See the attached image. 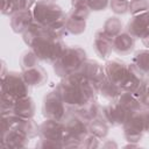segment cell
<instances>
[{"label":"cell","instance_id":"obj_16","mask_svg":"<svg viewBox=\"0 0 149 149\" xmlns=\"http://www.w3.org/2000/svg\"><path fill=\"white\" fill-rule=\"evenodd\" d=\"M112 37H109L108 35H106L102 29L98 30L94 34V38H93V49L95 51V54L102 58V59H108L112 55L113 51V42H112Z\"/></svg>","mask_w":149,"mask_h":149},{"label":"cell","instance_id":"obj_38","mask_svg":"<svg viewBox=\"0 0 149 149\" xmlns=\"http://www.w3.org/2000/svg\"><path fill=\"white\" fill-rule=\"evenodd\" d=\"M146 81H147V85L149 86V74H148V76L146 77Z\"/></svg>","mask_w":149,"mask_h":149},{"label":"cell","instance_id":"obj_3","mask_svg":"<svg viewBox=\"0 0 149 149\" xmlns=\"http://www.w3.org/2000/svg\"><path fill=\"white\" fill-rule=\"evenodd\" d=\"M104 68L106 78L118 85L122 91L133 93L146 79V76L141 73L133 63H126L118 58L107 59Z\"/></svg>","mask_w":149,"mask_h":149},{"label":"cell","instance_id":"obj_24","mask_svg":"<svg viewBox=\"0 0 149 149\" xmlns=\"http://www.w3.org/2000/svg\"><path fill=\"white\" fill-rule=\"evenodd\" d=\"M76 112L77 114H79L81 118H84L86 121H92L94 119H98V118H101V112H102V107L95 101H91L90 104H87L86 106L79 108V109H76L73 111Z\"/></svg>","mask_w":149,"mask_h":149},{"label":"cell","instance_id":"obj_2","mask_svg":"<svg viewBox=\"0 0 149 149\" xmlns=\"http://www.w3.org/2000/svg\"><path fill=\"white\" fill-rule=\"evenodd\" d=\"M22 38L40 61L51 64L61 56L66 47L62 37L56 36L47 27L36 22L22 34Z\"/></svg>","mask_w":149,"mask_h":149},{"label":"cell","instance_id":"obj_28","mask_svg":"<svg viewBox=\"0 0 149 149\" xmlns=\"http://www.w3.org/2000/svg\"><path fill=\"white\" fill-rule=\"evenodd\" d=\"M38 62L40 59L37 58V56L35 55V52L29 49V50H26L21 57H20V65H21V70L24 71V70H28L30 68H34L36 65H38Z\"/></svg>","mask_w":149,"mask_h":149},{"label":"cell","instance_id":"obj_9","mask_svg":"<svg viewBox=\"0 0 149 149\" xmlns=\"http://www.w3.org/2000/svg\"><path fill=\"white\" fill-rule=\"evenodd\" d=\"M1 93H5L14 99H20L29 95V85L23 79L22 72L8 71L6 77L1 78Z\"/></svg>","mask_w":149,"mask_h":149},{"label":"cell","instance_id":"obj_31","mask_svg":"<svg viewBox=\"0 0 149 149\" xmlns=\"http://www.w3.org/2000/svg\"><path fill=\"white\" fill-rule=\"evenodd\" d=\"M87 6L93 12L105 10L109 7V0H87Z\"/></svg>","mask_w":149,"mask_h":149},{"label":"cell","instance_id":"obj_1","mask_svg":"<svg viewBox=\"0 0 149 149\" xmlns=\"http://www.w3.org/2000/svg\"><path fill=\"white\" fill-rule=\"evenodd\" d=\"M56 92L71 111L79 109L95 100L97 85L80 72L69 74L58 83Z\"/></svg>","mask_w":149,"mask_h":149},{"label":"cell","instance_id":"obj_7","mask_svg":"<svg viewBox=\"0 0 149 149\" xmlns=\"http://www.w3.org/2000/svg\"><path fill=\"white\" fill-rule=\"evenodd\" d=\"M42 112L45 119H52V120L64 122L68 115L70 114L71 109L62 100V98L55 90L52 92H49L44 97Z\"/></svg>","mask_w":149,"mask_h":149},{"label":"cell","instance_id":"obj_25","mask_svg":"<svg viewBox=\"0 0 149 149\" xmlns=\"http://www.w3.org/2000/svg\"><path fill=\"white\" fill-rule=\"evenodd\" d=\"M108 129L109 126L102 118H98L88 122V133L100 140H104L107 136Z\"/></svg>","mask_w":149,"mask_h":149},{"label":"cell","instance_id":"obj_29","mask_svg":"<svg viewBox=\"0 0 149 149\" xmlns=\"http://www.w3.org/2000/svg\"><path fill=\"white\" fill-rule=\"evenodd\" d=\"M128 12L132 15L149 12V0H130Z\"/></svg>","mask_w":149,"mask_h":149},{"label":"cell","instance_id":"obj_6","mask_svg":"<svg viewBox=\"0 0 149 149\" xmlns=\"http://www.w3.org/2000/svg\"><path fill=\"white\" fill-rule=\"evenodd\" d=\"M122 127L125 137L128 142H139L143 134L149 133V108L142 107L141 109L132 113Z\"/></svg>","mask_w":149,"mask_h":149},{"label":"cell","instance_id":"obj_12","mask_svg":"<svg viewBox=\"0 0 149 149\" xmlns=\"http://www.w3.org/2000/svg\"><path fill=\"white\" fill-rule=\"evenodd\" d=\"M126 30L135 38H140L149 30V12L132 15L127 22Z\"/></svg>","mask_w":149,"mask_h":149},{"label":"cell","instance_id":"obj_15","mask_svg":"<svg viewBox=\"0 0 149 149\" xmlns=\"http://www.w3.org/2000/svg\"><path fill=\"white\" fill-rule=\"evenodd\" d=\"M10 28L16 34H23L35 21L31 9H21L12 14L10 16Z\"/></svg>","mask_w":149,"mask_h":149},{"label":"cell","instance_id":"obj_23","mask_svg":"<svg viewBox=\"0 0 149 149\" xmlns=\"http://www.w3.org/2000/svg\"><path fill=\"white\" fill-rule=\"evenodd\" d=\"M116 102L121 107H123L126 111H128L129 113H134V112H136L143 107L141 105L140 100L132 92H127V91H122V93L118 98Z\"/></svg>","mask_w":149,"mask_h":149},{"label":"cell","instance_id":"obj_30","mask_svg":"<svg viewBox=\"0 0 149 149\" xmlns=\"http://www.w3.org/2000/svg\"><path fill=\"white\" fill-rule=\"evenodd\" d=\"M130 0H109V8L116 15H122L128 13Z\"/></svg>","mask_w":149,"mask_h":149},{"label":"cell","instance_id":"obj_10","mask_svg":"<svg viewBox=\"0 0 149 149\" xmlns=\"http://www.w3.org/2000/svg\"><path fill=\"white\" fill-rule=\"evenodd\" d=\"M130 114L132 113L126 111L123 107H121L115 101V102H109L108 105L102 107L101 118L108 123L109 127L111 126L112 127H119V126L125 125V122L128 120Z\"/></svg>","mask_w":149,"mask_h":149},{"label":"cell","instance_id":"obj_39","mask_svg":"<svg viewBox=\"0 0 149 149\" xmlns=\"http://www.w3.org/2000/svg\"><path fill=\"white\" fill-rule=\"evenodd\" d=\"M36 1H55V0H36Z\"/></svg>","mask_w":149,"mask_h":149},{"label":"cell","instance_id":"obj_19","mask_svg":"<svg viewBox=\"0 0 149 149\" xmlns=\"http://www.w3.org/2000/svg\"><path fill=\"white\" fill-rule=\"evenodd\" d=\"M13 114L20 116V118H24V119H33L35 115V104L34 100L27 95L23 98H20L15 101L12 112Z\"/></svg>","mask_w":149,"mask_h":149},{"label":"cell","instance_id":"obj_33","mask_svg":"<svg viewBox=\"0 0 149 149\" xmlns=\"http://www.w3.org/2000/svg\"><path fill=\"white\" fill-rule=\"evenodd\" d=\"M36 147H38V148H63V144L59 143V142H55V141L41 139L40 142L36 144Z\"/></svg>","mask_w":149,"mask_h":149},{"label":"cell","instance_id":"obj_4","mask_svg":"<svg viewBox=\"0 0 149 149\" xmlns=\"http://www.w3.org/2000/svg\"><path fill=\"white\" fill-rule=\"evenodd\" d=\"M31 13L36 23L47 27L56 36L63 37L68 34L65 28L68 14L54 1H35Z\"/></svg>","mask_w":149,"mask_h":149},{"label":"cell","instance_id":"obj_22","mask_svg":"<svg viewBox=\"0 0 149 149\" xmlns=\"http://www.w3.org/2000/svg\"><path fill=\"white\" fill-rule=\"evenodd\" d=\"M65 28L68 34L72 35H80L85 31L86 29V19L77 15L72 10L66 15V21H65Z\"/></svg>","mask_w":149,"mask_h":149},{"label":"cell","instance_id":"obj_5","mask_svg":"<svg viewBox=\"0 0 149 149\" xmlns=\"http://www.w3.org/2000/svg\"><path fill=\"white\" fill-rule=\"evenodd\" d=\"M86 58V52L83 48L78 45L65 47L61 56L52 63L54 71L58 77L64 78L69 74L78 72Z\"/></svg>","mask_w":149,"mask_h":149},{"label":"cell","instance_id":"obj_21","mask_svg":"<svg viewBox=\"0 0 149 149\" xmlns=\"http://www.w3.org/2000/svg\"><path fill=\"white\" fill-rule=\"evenodd\" d=\"M36 0H1V14L10 16L21 9H31Z\"/></svg>","mask_w":149,"mask_h":149},{"label":"cell","instance_id":"obj_20","mask_svg":"<svg viewBox=\"0 0 149 149\" xmlns=\"http://www.w3.org/2000/svg\"><path fill=\"white\" fill-rule=\"evenodd\" d=\"M97 90H98V94L102 95L109 102H115L120 97V94L122 93V90L118 85L108 80L107 78H105L100 84L97 85Z\"/></svg>","mask_w":149,"mask_h":149},{"label":"cell","instance_id":"obj_37","mask_svg":"<svg viewBox=\"0 0 149 149\" xmlns=\"http://www.w3.org/2000/svg\"><path fill=\"white\" fill-rule=\"evenodd\" d=\"M102 147L104 148H108V147H118V144L115 143V142H112V141H109V140H106L105 141V143H102Z\"/></svg>","mask_w":149,"mask_h":149},{"label":"cell","instance_id":"obj_8","mask_svg":"<svg viewBox=\"0 0 149 149\" xmlns=\"http://www.w3.org/2000/svg\"><path fill=\"white\" fill-rule=\"evenodd\" d=\"M9 129L21 130L30 139L40 134V126H37L33 119L20 118L13 113H1V133H5Z\"/></svg>","mask_w":149,"mask_h":149},{"label":"cell","instance_id":"obj_14","mask_svg":"<svg viewBox=\"0 0 149 149\" xmlns=\"http://www.w3.org/2000/svg\"><path fill=\"white\" fill-rule=\"evenodd\" d=\"M30 137L21 130L9 129L5 133H1L0 144L2 148H24L28 146Z\"/></svg>","mask_w":149,"mask_h":149},{"label":"cell","instance_id":"obj_36","mask_svg":"<svg viewBox=\"0 0 149 149\" xmlns=\"http://www.w3.org/2000/svg\"><path fill=\"white\" fill-rule=\"evenodd\" d=\"M141 41H142V43H143V45L144 47H147V49H149V30L141 37Z\"/></svg>","mask_w":149,"mask_h":149},{"label":"cell","instance_id":"obj_32","mask_svg":"<svg viewBox=\"0 0 149 149\" xmlns=\"http://www.w3.org/2000/svg\"><path fill=\"white\" fill-rule=\"evenodd\" d=\"M100 139L95 137L94 135L92 134H88L80 143V147H84V148H98L100 147Z\"/></svg>","mask_w":149,"mask_h":149},{"label":"cell","instance_id":"obj_17","mask_svg":"<svg viewBox=\"0 0 149 149\" xmlns=\"http://www.w3.org/2000/svg\"><path fill=\"white\" fill-rule=\"evenodd\" d=\"M135 40L136 38L133 35H130L127 30L121 31L119 35H116L112 40L113 51L116 52L118 55H121V56L129 55L135 48Z\"/></svg>","mask_w":149,"mask_h":149},{"label":"cell","instance_id":"obj_27","mask_svg":"<svg viewBox=\"0 0 149 149\" xmlns=\"http://www.w3.org/2000/svg\"><path fill=\"white\" fill-rule=\"evenodd\" d=\"M102 31L112 38L115 37L116 35H119L122 31V21L118 16L108 17L102 26Z\"/></svg>","mask_w":149,"mask_h":149},{"label":"cell","instance_id":"obj_35","mask_svg":"<svg viewBox=\"0 0 149 149\" xmlns=\"http://www.w3.org/2000/svg\"><path fill=\"white\" fill-rule=\"evenodd\" d=\"M71 6H72V8L88 7L87 6V0H71Z\"/></svg>","mask_w":149,"mask_h":149},{"label":"cell","instance_id":"obj_34","mask_svg":"<svg viewBox=\"0 0 149 149\" xmlns=\"http://www.w3.org/2000/svg\"><path fill=\"white\" fill-rule=\"evenodd\" d=\"M139 100H140V102H141V105L143 107L149 108V86L147 87V90L144 91V93L139 98Z\"/></svg>","mask_w":149,"mask_h":149},{"label":"cell","instance_id":"obj_18","mask_svg":"<svg viewBox=\"0 0 149 149\" xmlns=\"http://www.w3.org/2000/svg\"><path fill=\"white\" fill-rule=\"evenodd\" d=\"M21 72H22L23 79L29 86L38 87V86H43L48 81V73L40 64Z\"/></svg>","mask_w":149,"mask_h":149},{"label":"cell","instance_id":"obj_13","mask_svg":"<svg viewBox=\"0 0 149 149\" xmlns=\"http://www.w3.org/2000/svg\"><path fill=\"white\" fill-rule=\"evenodd\" d=\"M78 72H80L81 74H84L86 78H88L95 85L100 84L106 78L104 65H101L99 62H97L94 59L86 58V61L83 63V65L80 66V69H79Z\"/></svg>","mask_w":149,"mask_h":149},{"label":"cell","instance_id":"obj_26","mask_svg":"<svg viewBox=\"0 0 149 149\" xmlns=\"http://www.w3.org/2000/svg\"><path fill=\"white\" fill-rule=\"evenodd\" d=\"M132 63L141 73H143L147 77L149 74V49L136 51Z\"/></svg>","mask_w":149,"mask_h":149},{"label":"cell","instance_id":"obj_11","mask_svg":"<svg viewBox=\"0 0 149 149\" xmlns=\"http://www.w3.org/2000/svg\"><path fill=\"white\" fill-rule=\"evenodd\" d=\"M65 128L69 132L71 136L77 139L80 143L81 141L90 134L88 133V121H86L84 118H81L76 112L71 111L68 118L64 121Z\"/></svg>","mask_w":149,"mask_h":149}]
</instances>
